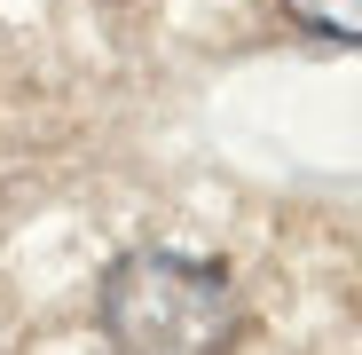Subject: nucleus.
<instances>
[{
    "mask_svg": "<svg viewBox=\"0 0 362 355\" xmlns=\"http://www.w3.org/2000/svg\"><path fill=\"white\" fill-rule=\"evenodd\" d=\"M103 324L118 355H228L245 332V300L221 261L142 245L103 276Z\"/></svg>",
    "mask_w": 362,
    "mask_h": 355,
    "instance_id": "1",
    "label": "nucleus"
},
{
    "mask_svg": "<svg viewBox=\"0 0 362 355\" xmlns=\"http://www.w3.org/2000/svg\"><path fill=\"white\" fill-rule=\"evenodd\" d=\"M284 9H291V24H299V32L362 47V0H284Z\"/></svg>",
    "mask_w": 362,
    "mask_h": 355,
    "instance_id": "2",
    "label": "nucleus"
}]
</instances>
